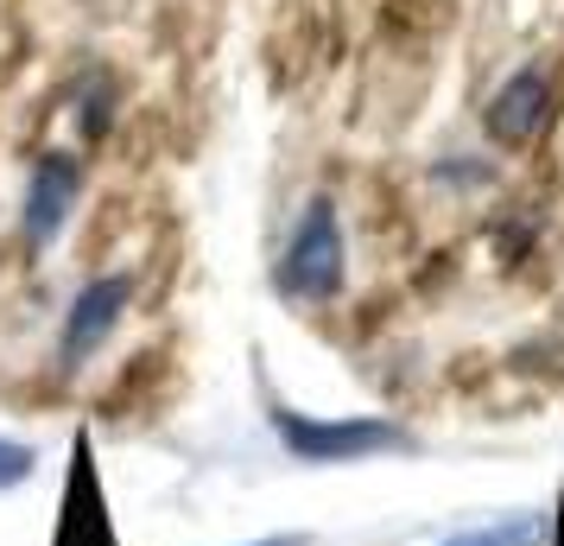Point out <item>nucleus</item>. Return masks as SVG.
Masks as SVG:
<instances>
[{
	"mask_svg": "<svg viewBox=\"0 0 564 546\" xmlns=\"http://www.w3.org/2000/svg\"><path fill=\"white\" fill-rule=\"evenodd\" d=\"M343 280H349L343 216H336L330 191H317V197H305L299 223H292V235H285L280 267H273V287H280V299H292V306H330L336 292H343Z\"/></svg>",
	"mask_w": 564,
	"mask_h": 546,
	"instance_id": "f257e3e1",
	"label": "nucleus"
},
{
	"mask_svg": "<svg viewBox=\"0 0 564 546\" xmlns=\"http://www.w3.org/2000/svg\"><path fill=\"white\" fill-rule=\"evenodd\" d=\"M273 439L285 458L299 464H361V458H387V451H412V432L387 414H349V419H311L273 400Z\"/></svg>",
	"mask_w": 564,
	"mask_h": 546,
	"instance_id": "f03ea898",
	"label": "nucleus"
},
{
	"mask_svg": "<svg viewBox=\"0 0 564 546\" xmlns=\"http://www.w3.org/2000/svg\"><path fill=\"white\" fill-rule=\"evenodd\" d=\"M133 274H96L89 287L70 299V312H64V331H57V363L64 368H83L108 338H115V324L128 318L133 306Z\"/></svg>",
	"mask_w": 564,
	"mask_h": 546,
	"instance_id": "7ed1b4c3",
	"label": "nucleus"
},
{
	"mask_svg": "<svg viewBox=\"0 0 564 546\" xmlns=\"http://www.w3.org/2000/svg\"><path fill=\"white\" fill-rule=\"evenodd\" d=\"M545 121H552V77H545L539 64H520V71H513L482 108L488 140H495V147H513V153L533 147Z\"/></svg>",
	"mask_w": 564,
	"mask_h": 546,
	"instance_id": "20e7f679",
	"label": "nucleus"
},
{
	"mask_svg": "<svg viewBox=\"0 0 564 546\" xmlns=\"http://www.w3.org/2000/svg\"><path fill=\"white\" fill-rule=\"evenodd\" d=\"M77 191H83V159L45 153L39 165H32L26 204H20V235H26V248L57 242V229H64V223H70V210H77Z\"/></svg>",
	"mask_w": 564,
	"mask_h": 546,
	"instance_id": "39448f33",
	"label": "nucleus"
},
{
	"mask_svg": "<svg viewBox=\"0 0 564 546\" xmlns=\"http://www.w3.org/2000/svg\"><path fill=\"white\" fill-rule=\"evenodd\" d=\"M70 458H77V470H70V490H64V515H57L52 546H115L102 483H96V451H89V432H77Z\"/></svg>",
	"mask_w": 564,
	"mask_h": 546,
	"instance_id": "423d86ee",
	"label": "nucleus"
},
{
	"mask_svg": "<svg viewBox=\"0 0 564 546\" xmlns=\"http://www.w3.org/2000/svg\"><path fill=\"white\" fill-rule=\"evenodd\" d=\"M437 546H545V521L501 515V521H488V527H463V534H451V540H437Z\"/></svg>",
	"mask_w": 564,
	"mask_h": 546,
	"instance_id": "0eeeda50",
	"label": "nucleus"
},
{
	"mask_svg": "<svg viewBox=\"0 0 564 546\" xmlns=\"http://www.w3.org/2000/svg\"><path fill=\"white\" fill-rule=\"evenodd\" d=\"M32 470H39V451L20 439H0V490H20Z\"/></svg>",
	"mask_w": 564,
	"mask_h": 546,
	"instance_id": "6e6552de",
	"label": "nucleus"
},
{
	"mask_svg": "<svg viewBox=\"0 0 564 546\" xmlns=\"http://www.w3.org/2000/svg\"><path fill=\"white\" fill-rule=\"evenodd\" d=\"M248 546H311L305 534H273V540H248Z\"/></svg>",
	"mask_w": 564,
	"mask_h": 546,
	"instance_id": "1a4fd4ad",
	"label": "nucleus"
},
{
	"mask_svg": "<svg viewBox=\"0 0 564 546\" xmlns=\"http://www.w3.org/2000/svg\"><path fill=\"white\" fill-rule=\"evenodd\" d=\"M558 546H564V490H558Z\"/></svg>",
	"mask_w": 564,
	"mask_h": 546,
	"instance_id": "9d476101",
	"label": "nucleus"
}]
</instances>
